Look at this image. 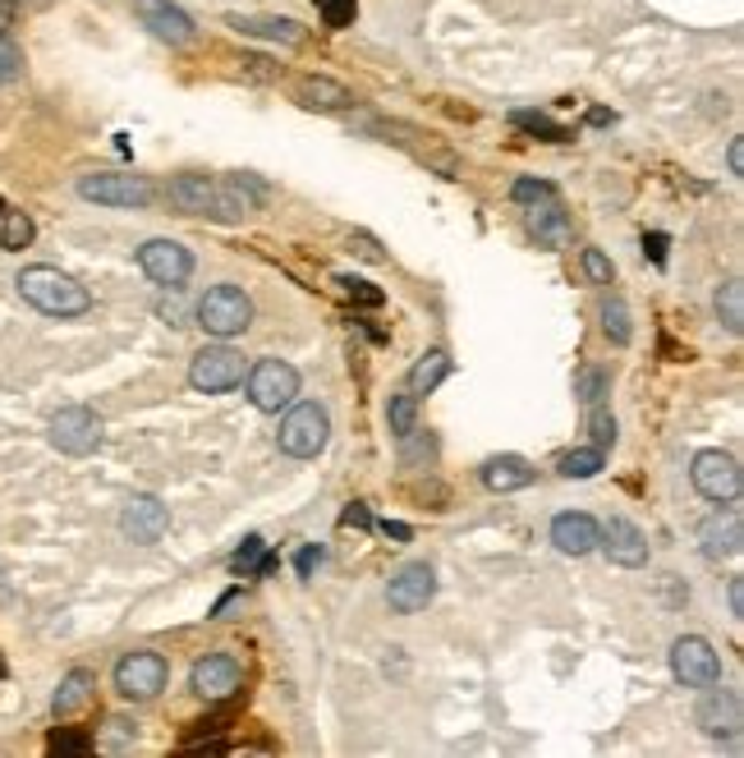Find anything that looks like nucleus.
Masks as SVG:
<instances>
[{
	"label": "nucleus",
	"mask_w": 744,
	"mask_h": 758,
	"mask_svg": "<svg viewBox=\"0 0 744 758\" xmlns=\"http://www.w3.org/2000/svg\"><path fill=\"white\" fill-rule=\"evenodd\" d=\"M19 294L33 303L38 313H51V318H79V313L92 309L87 285H79L70 271H60V267H28V271H19Z\"/></svg>",
	"instance_id": "obj_1"
},
{
	"label": "nucleus",
	"mask_w": 744,
	"mask_h": 758,
	"mask_svg": "<svg viewBox=\"0 0 744 758\" xmlns=\"http://www.w3.org/2000/svg\"><path fill=\"white\" fill-rule=\"evenodd\" d=\"M248 322H254V303L235 285H216L198 299V326L216 341L239 336V331H248Z\"/></svg>",
	"instance_id": "obj_2"
},
{
	"label": "nucleus",
	"mask_w": 744,
	"mask_h": 758,
	"mask_svg": "<svg viewBox=\"0 0 744 758\" xmlns=\"http://www.w3.org/2000/svg\"><path fill=\"white\" fill-rule=\"evenodd\" d=\"M331 437V418L322 405H294L286 418H281V450L294 455V460H313L322 455Z\"/></svg>",
	"instance_id": "obj_3"
},
{
	"label": "nucleus",
	"mask_w": 744,
	"mask_h": 758,
	"mask_svg": "<svg viewBox=\"0 0 744 758\" xmlns=\"http://www.w3.org/2000/svg\"><path fill=\"white\" fill-rule=\"evenodd\" d=\"M239 382H244V354L230 345H207L189 363V386L203 391V396H221V391H230Z\"/></svg>",
	"instance_id": "obj_4"
},
{
	"label": "nucleus",
	"mask_w": 744,
	"mask_h": 758,
	"mask_svg": "<svg viewBox=\"0 0 744 758\" xmlns=\"http://www.w3.org/2000/svg\"><path fill=\"white\" fill-rule=\"evenodd\" d=\"M299 396V373L286 359H262L254 373H248V401L262 414H281Z\"/></svg>",
	"instance_id": "obj_5"
},
{
	"label": "nucleus",
	"mask_w": 744,
	"mask_h": 758,
	"mask_svg": "<svg viewBox=\"0 0 744 758\" xmlns=\"http://www.w3.org/2000/svg\"><path fill=\"white\" fill-rule=\"evenodd\" d=\"M166 676H170V666H166L162 653H130V657H120V666H115V689L124 694V699L147 704V699H157V694L166 689Z\"/></svg>",
	"instance_id": "obj_6"
},
{
	"label": "nucleus",
	"mask_w": 744,
	"mask_h": 758,
	"mask_svg": "<svg viewBox=\"0 0 744 758\" xmlns=\"http://www.w3.org/2000/svg\"><path fill=\"white\" fill-rule=\"evenodd\" d=\"M671 672L680 685L690 689H707L722 681V662L717 653H712V644L703 640V634H680V640L671 644Z\"/></svg>",
	"instance_id": "obj_7"
},
{
	"label": "nucleus",
	"mask_w": 744,
	"mask_h": 758,
	"mask_svg": "<svg viewBox=\"0 0 744 758\" xmlns=\"http://www.w3.org/2000/svg\"><path fill=\"white\" fill-rule=\"evenodd\" d=\"M79 194L87 203H102V207H147L152 198H157V189H152L143 175H106V170L83 175Z\"/></svg>",
	"instance_id": "obj_8"
},
{
	"label": "nucleus",
	"mask_w": 744,
	"mask_h": 758,
	"mask_svg": "<svg viewBox=\"0 0 744 758\" xmlns=\"http://www.w3.org/2000/svg\"><path fill=\"white\" fill-rule=\"evenodd\" d=\"M51 446L65 455H92L102 446V418L87 405H70L51 418Z\"/></svg>",
	"instance_id": "obj_9"
},
{
	"label": "nucleus",
	"mask_w": 744,
	"mask_h": 758,
	"mask_svg": "<svg viewBox=\"0 0 744 758\" xmlns=\"http://www.w3.org/2000/svg\"><path fill=\"white\" fill-rule=\"evenodd\" d=\"M690 478H694V488H699L707 501H735V497H740V482H744V478H740V465H735V455H726V450H699Z\"/></svg>",
	"instance_id": "obj_10"
},
{
	"label": "nucleus",
	"mask_w": 744,
	"mask_h": 758,
	"mask_svg": "<svg viewBox=\"0 0 744 758\" xmlns=\"http://www.w3.org/2000/svg\"><path fill=\"white\" fill-rule=\"evenodd\" d=\"M138 267H143L157 285L179 290L184 277L194 271V258H189V249H184V245H175V239H147V245L138 249Z\"/></svg>",
	"instance_id": "obj_11"
},
{
	"label": "nucleus",
	"mask_w": 744,
	"mask_h": 758,
	"mask_svg": "<svg viewBox=\"0 0 744 758\" xmlns=\"http://www.w3.org/2000/svg\"><path fill=\"white\" fill-rule=\"evenodd\" d=\"M244 685V672L230 653H207L198 666H194V694H203L207 704H221Z\"/></svg>",
	"instance_id": "obj_12"
},
{
	"label": "nucleus",
	"mask_w": 744,
	"mask_h": 758,
	"mask_svg": "<svg viewBox=\"0 0 744 758\" xmlns=\"http://www.w3.org/2000/svg\"><path fill=\"white\" fill-rule=\"evenodd\" d=\"M437 598V574H432V565H423V561H414V565H405L391 580V589H386V602L395 606V612H423V606Z\"/></svg>",
	"instance_id": "obj_13"
},
{
	"label": "nucleus",
	"mask_w": 744,
	"mask_h": 758,
	"mask_svg": "<svg viewBox=\"0 0 744 758\" xmlns=\"http://www.w3.org/2000/svg\"><path fill=\"white\" fill-rule=\"evenodd\" d=\"M134 14L143 19V28H152L162 42L170 46H189L194 42V19L184 14L170 0H134Z\"/></svg>",
	"instance_id": "obj_14"
},
{
	"label": "nucleus",
	"mask_w": 744,
	"mask_h": 758,
	"mask_svg": "<svg viewBox=\"0 0 744 758\" xmlns=\"http://www.w3.org/2000/svg\"><path fill=\"white\" fill-rule=\"evenodd\" d=\"M699 726H703V736H712V740H735L740 726H744V717H740V694L707 685L703 704H699Z\"/></svg>",
	"instance_id": "obj_15"
},
{
	"label": "nucleus",
	"mask_w": 744,
	"mask_h": 758,
	"mask_svg": "<svg viewBox=\"0 0 744 758\" xmlns=\"http://www.w3.org/2000/svg\"><path fill=\"white\" fill-rule=\"evenodd\" d=\"M598 542L607 548V557H611L616 565H626V570L648 565V538H643V529H639V525H630V520H626V515H611Z\"/></svg>",
	"instance_id": "obj_16"
},
{
	"label": "nucleus",
	"mask_w": 744,
	"mask_h": 758,
	"mask_svg": "<svg viewBox=\"0 0 744 758\" xmlns=\"http://www.w3.org/2000/svg\"><path fill=\"white\" fill-rule=\"evenodd\" d=\"M267 198V189L258 185L254 175H230L216 185V203H211V217H221V221H239L248 217V211H258Z\"/></svg>",
	"instance_id": "obj_17"
},
{
	"label": "nucleus",
	"mask_w": 744,
	"mask_h": 758,
	"mask_svg": "<svg viewBox=\"0 0 744 758\" xmlns=\"http://www.w3.org/2000/svg\"><path fill=\"white\" fill-rule=\"evenodd\" d=\"M120 529H124V538H134V542H157L170 529V510L157 497H134L130 506H124V515H120Z\"/></svg>",
	"instance_id": "obj_18"
},
{
	"label": "nucleus",
	"mask_w": 744,
	"mask_h": 758,
	"mask_svg": "<svg viewBox=\"0 0 744 758\" xmlns=\"http://www.w3.org/2000/svg\"><path fill=\"white\" fill-rule=\"evenodd\" d=\"M740 542H744V525H740L735 510H726V515L717 510L699 529V548H703L707 561H731V557H740Z\"/></svg>",
	"instance_id": "obj_19"
},
{
	"label": "nucleus",
	"mask_w": 744,
	"mask_h": 758,
	"mask_svg": "<svg viewBox=\"0 0 744 758\" xmlns=\"http://www.w3.org/2000/svg\"><path fill=\"white\" fill-rule=\"evenodd\" d=\"M598 538H602V529L593 525V515L566 510V515H556V520H551V542L566 557H588V552L598 548Z\"/></svg>",
	"instance_id": "obj_20"
},
{
	"label": "nucleus",
	"mask_w": 744,
	"mask_h": 758,
	"mask_svg": "<svg viewBox=\"0 0 744 758\" xmlns=\"http://www.w3.org/2000/svg\"><path fill=\"white\" fill-rule=\"evenodd\" d=\"M483 482H487V492H519L534 482V465L524 460V455H492L483 465Z\"/></svg>",
	"instance_id": "obj_21"
},
{
	"label": "nucleus",
	"mask_w": 744,
	"mask_h": 758,
	"mask_svg": "<svg viewBox=\"0 0 744 758\" xmlns=\"http://www.w3.org/2000/svg\"><path fill=\"white\" fill-rule=\"evenodd\" d=\"M299 102L308 111H350L354 106V93H350L345 83H335V79L308 74V79H299Z\"/></svg>",
	"instance_id": "obj_22"
},
{
	"label": "nucleus",
	"mask_w": 744,
	"mask_h": 758,
	"mask_svg": "<svg viewBox=\"0 0 744 758\" xmlns=\"http://www.w3.org/2000/svg\"><path fill=\"white\" fill-rule=\"evenodd\" d=\"M230 28H239V33H254V38L286 42V46H303L308 42V33L294 19H271V14H230Z\"/></svg>",
	"instance_id": "obj_23"
},
{
	"label": "nucleus",
	"mask_w": 744,
	"mask_h": 758,
	"mask_svg": "<svg viewBox=\"0 0 744 758\" xmlns=\"http://www.w3.org/2000/svg\"><path fill=\"white\" fill-rule=\"evenodd\" d=\"M170 203L179 211H189V217H207L211 203H216V179H207V175H179V179H170Z\"/></svg>",
	"instance_id": "obj_24"
},
{
	"label": "nucleus",
	"mask_w": 744,
	"mask_h": 758,
	"mask_svg": "<svg viewBox=\"0 0 744 758\" xmlns=\"http://www.w3.org/2000/svg\"><path fill=\"white\" fill-rule=\"evenodd\" d=\"M529 235L538 239V245H561V239H566V211L556 207V198H547L542 207L534 203V211H529Z\"/></svg>",
	"instance_id": "obj_25"
},
{
	"label": "nucleus",
	"mask_w": 744,
	"mask_h": 758,
	"mask_svg": "<svg viewBox=\"0 0 744 758\" xmlns=\"http://www.w3.org/2000/svg\"><path fill=\"white\" fill-rule=\"evenodd\" d=\"M87 699H92V676L87 672H70L65 681H60L51 708H55V717H70V713L87 708Z\"/></svg>",
	"instance_id": "obj_26"
},
{
	"label": "nucleus",
	"mask_w": 744,
	"mask_h": 758,
	"mask_svg": "<svg viewBox=\"0 0 744 758\" xmlns=\"http://www.w3.org/2000/svg\"><path fill=\"white\" fill-rule=\"evenodd\" d=\"M230 570L244 574V580H248V574H271L276 570V557L267 552L262 538H244V548L230 557Z\"/></svg>",
	"instance_id": "obj_27"
},
{
	"label": "nucleus",
	"mask_w": 744,
	"mask_h": 758,
	"mask_svg": "<svg viewBox=\"0 0 744 758\" xmlns=\"http://www.w3.org/2000/svg\"><path fill=\"white\" fill-rule=\"evenodd\" d=\"M446 373H451V359H446L442 350H432V354H423V359L414 363V373H410V391H414V396H427V391L437 386Z\"/></svg>",
	"instance_id": "obj_28"
},
{
	"label": "nucleus",
	"mask_w": 744,
	"mask_h": 758,
	"mask_svg": "<svg viewBox=\"0 0 744 758\" xmlns=\"http://www.w3.org/2000/svg\"><path fill=\"white\" fill-rule=\"evenodd\" d=\"M510 125L515 129H524V134H538V138H547V143H570V129L566 125H556L551 115H542V111H515L510 115Z\"/></svg>",
	"instance_id": "obj_29"
},
{
	"label": "nucleus",
	"mask_w": 744,
	"mask_h": 758,
	"mask_svg": "<svg viewBox=\"0 0 744 758\" xmlns=\"http://www.w3.org/2000/svg\"><path fill=\"white\" fill-rule=\"evenodd\" d=\"M717 318L726 322L731 336H740V331H744V285L740 281H726L717 290Z\"/></svg>",
	"instance_id": "obj_30"
},
{
	"label": "nucleus",
	"mask_w": 744,
	"mask_h": 758,
	"mask_svg": "<svg viewBox=\"0 0 744 758\" xmlns=\"http://www.w3.org/2000/svg\"><path fill=\"white\" fill-rule=\"evenodd\" d=\"M602 331H607V336L616 341V345H630V336H634V331H630V309H626V299H607L602 303Z\"/></svg>",
	"instance_id": "obj_31"
},
{
	"label": "nucleus",
	"mask_w": 744,
	"mask_h": 758,
	"mask_svg": "<svg viewBox=\"0 0 744 758\" xmlns=\"http://www.w3.org/2000/svg\"><path fill=\"white\" fill-rule=\"evenodd\" d=\"M561 478H593L598 469H602V450L598 446H583V450H570V455H561Z\"/></svg>",
	"instance_id": "obj_32"
},
{
	"label": "nucleus",
	"mask_w": 744,
	"mask_h": 758,
	"mask_svg": "<svg viewBox=\"0 0 744 758\" xmlns=\"http://www.w3.org/2000/svg\"><path fill=\"white\" fill-rule=\"evenodd\" d=\"M386 418H391V433L395 437H410L414 423H418V396H414V391H410V396H395L391 409H386Z\"/></svg>",
	"instance_id": "obj_33"
},
{
	"label": "nucleus",
	"mask_w": 744,
	"mask_h": 758,
	"mask_svg": "<svg viewBox=\"0 0 744 758\" xmlns=\"http://www.w3.org/2000/svg\"><path fill=\"white\" fill-rule=\"evenodd\" d=\"M28 245H33V221H28L23 217V211H10V217H6V230H0V249H28Z\"/></svg>",
	"instance_id": "obj_34"
},
{
	"label": "nucleus",
	"mask_w": 744,
	"mask_h": 758,
	"mask_svg": "<svg viewBox=\"0 0 744 758\" xmlns=\"http://www.w3.org/2000/svg\"><path fill=\"white\" fill-rule=\"evenodd\" d=\"M23 74V51L10 33H0V83H14Z\"/></svg>",
	"instance_id": "obj_35"
},
{
	"label": "nucleus",
	"mask_w": 744,
	"mask_h": 758,
	"mask_svg": "<svg viewBox=\"0 0 744 758\" xmlns=\"http://www.w3.org/2000/svg\"><path fill=\"white\" fill-rule=\"evenodd\" d=\"M313 6L322 10V23L327 28H345L359 14V0H313Z\"/></svg>",
	"instance_id": "obj_36"
},
{
	"label": "nucleus",
	"mask_w": 744,
	"mask_h": 758,
	"mask_svg": "<svg viewBox=\"0 0 744 758\" xmlns=\"http://www.w3.org/2000/svg\"><path fill=\"white\" fill-rule=\"evenodd\" d=\"M575 386H579V401H583L588 409H593V405H602V396H607V377H602L598 368H579Z\"/></svg>",
	"instance_id": "obj_37"
},
{
	"label": "nucleus",
	"mask_w": 744,
	"mask_h": 758,
	"mask_svg": "<svg viewBox=\"0 0 744 758\" xmlns=\"http://www.w3.org/2000/svg\"><path fill=\"white\" fill-rule=\"evenodd\" d=\"M588 433H593V446L598 450H607L616 442V418L602 405H593V409H588Z\"/></svg>",
	"instance_id": "obj_38"
},
{
	"label": "nucleus",
	"mask_w": 744,
	"mask_h": 758,
	"mask_svg": "<svg viewBox=\"0 0 744 758\" xmlns=\"http://www.w3.org/2000/svg\"><path fill=\"white\" fill-rule=\"evenodd\" d=\"M510 198L515 203H547V198H556V189L547 185V179H515Z\"/></svg>",
	"instance_id": "obj_39"
},
{
	"label": "nucleus",
	"mask_w": 744,
	"mask_h": 758,
	"mask_svg": "<svg viewBox=\"0 0 744 758\" xmlns=\"http://www.w3.org/2000/svg\"><path fill=\"white\" fill-rule=\"evenodd\" d=\"M340 285H345V290H350V299H354V303H363V309H382V299H386L378 285L354 281V277H340Z\"/></svg>",
	"instance_id": "obj_40"
},
{
	"label": "nucleus",
	"mask_w": 744,
	"mask_h": 758,
	"mask_svg": "<svg viewBox=\"0 0 744 758\" xmlns=\"http://www.w3.org/2000/svg\"><path fill=\"white\" fill-rule=\"evenodd\" d=\"M583 271H588V281H598V285H611V277H616L602 249H583Z\"/></svg>",
	"instance_id": "obj_41"
},
{
	"label": "nucleus",
	"mask_w": 744,
	"mask_h": 758,
	"mask_svg": "<svg viewBox=\"0 0 744 758\" xmlns=\"http://www.w3.org/2000/svg\"><path fill=\"white\" fill-rule=\"evenodd\" d=\"M350 253L354 258H363V262H372V267H382L386 262V253H382V245H378V239H372V235H350Z\"/></svg>",
	"instance_id": "obj_42"
},
{
	"label": "nucleus",
	"mask_w": 744,
	"mask_h": 758,
	"mask_svg": "<svg viewBox=\"0 0 744 758\" xmlns=\"http://www.w3.org/2000/svg\"><path fill=\"white\" fill-rule=\"evenodd\" d=\"M46 749H51V754H87V749H92V740H87V736H79V731H55V736L46 740Z\"/></svg>",
	"instance_id": "obj_43"
},
{
	"label": "nucleus",
	"mask_w": 744,
	"mask_h": 758,
	"mask_svg": "<svg viewBox=\"0 0 744 758\" xmlns=\"http://www.w3.org/2000/svg\"><path fill=\"white\" fill-rule=\"evenodd\" d=\"M157 313H162L170 326H189V322H184V318H189V303H184L179 294H166V299L157 303Z\"/></svg>",
	"instance_id": "obj_44"
},
{
	"label": "nucleus",
	"mask_w": 744,
	"mask_h": 758,
	"mask_svg": "<svg viewBox=\"0 0 744 758\" xmlns=\"http://www.w3.org/2000/svg\"><path fill=\"white\" fill-rule=\"evenodd\" d=\"M294 565H299V580H313V570L322 565V548H303L294 557Z\"/></svg>",
	"instance_id": "obj_45"
},
{
	"label": "nucleus",
	"mask_w": 744,
	"mask_h": 758,
	"mask_svg": "<svg viewBox=\"0 0 744 758\" xmlns=\"http://www.w3.org/2000/svg\"><path fill=\"white\" fill-rule=\"evenodd\" d=\"M666 245H671L666 235H643V253L653 258V262H666Z\"/></svg>",
	"instance_id": "obj_46"
},
{
	"label": "nucleus",
	"mask_w": 744,
	"mask_h": 758,
	"mask_svg": "<svg viewBox=\"0 0 744 758\" xmlns=\"http://www.w3.org/2000/svg\"><path fill=\"white\" fill-rule=\"evenodd\" d=\"M726 166H731V175H744V138H731V152H726Z\"/></svg>",
	"instance_id": "obj_47"
},
{
	"label": "nucleus",
	"mask_w": 744,
	"mask_h": 758,
	"mask_svg": "<svg viewBox=\"0 0 744 758\" xmlns=\"http://www.w3.org/2000/svg\"><path fill=\"white\" fill-rule=\"evenodd\" d=\"M19 19V0H0V33H10Z\"/></svg>",
	"instance_id": "obj_48"
},
{
	"label": "nucleus",
	"mask_w": 744,
	"mask_h": 758,
	"mask_svg": "<svg viewBox=\"0 0 744 758\" xmlns=\"http://www.w3.org/2000/svg\"><path fill=\"white\" fill-rule=\"evenodd\" d=\"M731 616L744 621V580H731Z\"/></svg>",
	"instance_id": "obj_49"
},
{
	"label": "nucleus",
	"mask_w": 744,
	"mask_h": 758,
	"mask_svg": "<svg viewBox=\"0 0 744 758\" xmlns=\"http://www.w3.org/2000/svg\"><path fill=\"white\" fill-rule=\"evenodd\" d=\"M340 525H359V529H368V525H372V520H368V510H363V506H359V501H354V506H350V510H345V515H340Z\"/></svg>",
	"instance_id": "obj_50"
},
{
	"label": "nucleus",
	"mask_w": 744,
	"mask_h": 758,
	"mask_svg": "<svg viewBox=\"0 0 744 758\" xmlns=\"http://www.w3.org/2000/svg\"><path fill=\"white\" fill-rule=\"evenodd\" d=\"M106 726H111V740H106L111 749H120L124 740H130V731H124V726H130V721H106Z\"/></svg>",
	"instance_id": "obj_51"
},
{
	"label": "nucleus",
	"mask_w": 744,
	"mask_h": 758,
	"mask_svg": "<svg viewBox=\"0 0 744 758\" xmlns=\"http://www.w3.org/2000/svg\"><path fill=\"white\" fill-rule=\"evenodd\" d=\"M244 65H248V74H258V79H267V74H271V70H267V65H271V60H262V55H248V60H244Z\"/></svg>",
	"instance_id": "obj_52"
},
{
	"label": "nucleus",
	"mask_w": 744,
	"mask_h": 758,
	"mask_svg": "<svg viewBox=\"0 0 744 758\" xmlns=\"http://www.w3.org/2000/svg\"><path fill=\"white\" fill-rule=\"evenodd\" d=\"M382 533H386V538H400V542H405V538H410V525H395V520H386V525H382Z\"/></svg>",
	"instance_id": "obj_53"
},
{
	"label": "nucleus",
	"mask_w": 744,
	"mask_h": 758,
	"mask_svg": "<svg viewBox=\"0 0 744 758\" xmlns=\"http://www.w3.org/2000/svg\"><path fill=\"white\" fill-rule=\"evenodd\" d=\"M23 6H38L42 10V6H51V0H23Z\"/></svg>",
	"instance_id": "obj_54"
}]
</instances>
